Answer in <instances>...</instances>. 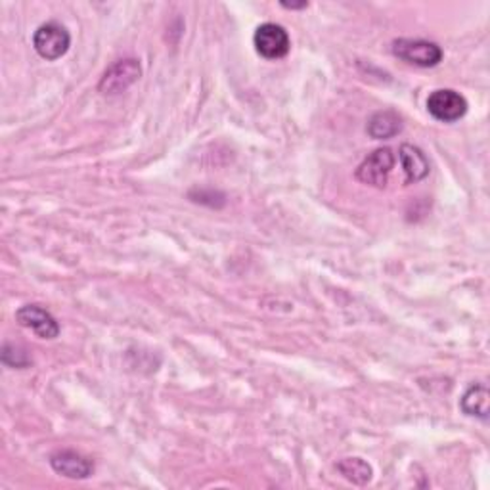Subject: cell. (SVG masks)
<instances>
[{"label":"cell","mask_w":490,"mask_h":490,"mask_svg":"<svg viewBox=\"0 0 490 490\" xmlns=\"http://www.w3.org/2000/svg\"><path fill=\"white\" fill-rule=\"evenodd\" d=\"M15 320L24 328L37 334L41 339H56L60 335V324L46 308L39 305H25L15 313Z\"/></svg>","instance_id":"cell-7"},{"label":"cell","mask_w":490,"mask_h":490,"mask_svg":"<svg viewBox=\"0 0 490 490\" xmlns=\"http://www.w3.org/2000/svg\"><path fill=\"white\" fill-rule=\"evenodd\" d=\"M142 75V65L136 58H126V60H119L117 64H114L110 69L105 71L98 90L102 95H121L125 93L126 88L133 86Z\"/></svg>","instance_id":"cell-6"},{"label":"cell","mask_w":490,"mask_h":490,"mask_svg":"<svg viewBox=\"0 0 490 490\" xmlns=\"http://www.w3.org/2000/svg\"><path fill=\"white\" fill-rule=\"evenodd\" d=\"M401 131H403V119L398 117V114H395L391 110L377 112L368 121V135L372 138H375V140L393 138Z\"/></svg>","instance_id":"cell-11"},{"label":"cell","mask_w":490,"mask_h":490,"mask_svg":"<svg viewBox=\"0 0 490 490\" xmlns=\"http://www.w3.org/2000/svg\"><path fill=\"white\" fill-rule=\"evenodd\" d=\"M395 167V154L391 148H377L360 163L355 176L358 183L374 188H385Z\"/></svg>","instance_id":"cell-3"},{"label":"cell","mask_w":490,"mask_h":490,"mask_svg":"<svg viewBox=\"0 0 490 490\" xmlns=\"http://www.w3.org/2000/svg\"><path fill=\"white\" fill-rule=\"evenodd\" d=\"M335 467L345 479L355 485H366L372 481L374 475L372 465L362 458H343L337 462Z\"/></svg>","instance_id":"cell-12"},{"label":"cell","mask_w":490,"mask_h":490,"mask_svg":"<svg viewBox=\"0 0 490 490\" xmlns=\"http://www.w3.org/2000/svg\"><path fill=\"white\" fill-rule=\"evenodd\" d=\"M33 46L39 56L48 62L60 60L62 56H65L71 46V35L62 24L48 22L35 31Z\"/></svg>","instance_id":"cell-1"},{"label":"cell","mask_w":490,"mask_h":490,"mask_svg":"<svg viewBox=\"0 0 490 490\" xmlns=\"http://www.w3.org/2000/svg\"><path fill=\"white\" fill-rule=\"evenodd\" d=\"M282 6H284V8H289V10H295V8H306L308 3H301V5H287V3H284Z\"/></svg>","instance_id":"cell-13"},{"label":"cell","mask_w":490,"mask_h":490,"mask_svg":"<svg viewBox=\"0 0 490 490\" xmlns=\"http://www.w3.org/2000/svg\"><path fill=\"white\" fill-rule=\"evenodd\" d=\"M398 159L403 163L406 185L420 183L431 171L427 155L417 146H412V144H403L401 150H398Z\"/></svg>","instance_id":"cell-9"},{"label":"cell","mask_w":490,"mask_h":490,"mask_svg":"<svg viewBox=\"0 0 490 490\" xmlns=\"http://www.w3.org/2000/svg\"><path fill=\"white\" fill-rule=\"evenodd\" d=\"M427 112L441 123H456L467 114V100L452 88L433 90L427 98Z\"/></svg>","instance_id":"cell-4"},{"label":"cell","mask_w":490,"mask_h":490,"mask_svg":"<svg viewBox=\"0 0 490 490\" xmlns=\"http://www.w3.org/2000/svg\"><path fill=\"white\" fill-rule=\"evenodd\" d=\"M253 45L265 60H280L285 58L292 41H289L287 31L278 24H263L253 35Z\"/></svg>","instance_id":"cell-5"},{"label":"cell","mask_w":490,"mask_h":490,"mask_svg":"<svg viewBox=\"0 0 490 490\" xmlns=\"http://www.w3.org/2000/svg\"><path fill=\"white\" fill-rule=\"evenodd\" d=\"M50 465L58 475L67 479H88L93 475L95 464L75 450H58L50 456Z\"/></svg>","instance_id":"cell-8"},{"label":"cell","mask_w":490,"mask_h":490,"mask_svg":"<svg viewBox=\"0 0 490 490\" xmlns=\"http://www.w3.org/2000/svg\"><path fill=\"white\" fill-rule=\"evenodd\" d=\"M488 403H490V393L485 384H475L471 385L460 401V408L465 415L479 417V420L486 422L488 420Z\"/></svg>","instance_id":"cell-10"},{"label":"cell","mask_w":490,"mask_h":490,"mask_svg":"<svg viewBox=\"0 0 490 490\" xmlns=\"http://www.w3.org/2000/svg\"><path fill=\"white\" fill-rule=\"evenodd\" d=\"M393 54L398 60L417 67H435L443 62V48L424 39H396Z\"/></svg>","instance_id":"cell-2"}]
</instances>
